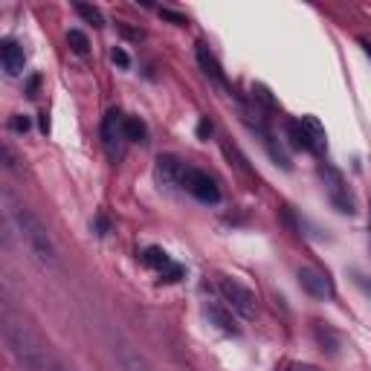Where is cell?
<instances>
[{
	"instance_id": "cell-1",
	"label": "cell",
	"mask_w": 371,
	"mask_h": 371,
	"mask_svg": "<svg viewBox=\"0 0 371 371\" xmlns=\"http://www.w3.org/2000/svg\"><path fill=\"white\" fill-rule=\"evenodd\" d=\"M6 345L9 351L15 354V360L29 368V371H46L50 368V357H46L44 345L38 342V337L29 331V325L24 319H15V316H6Z\"/></svg>"
},
{
	"instance_id": "cell-2",
	"label": "cell",
	"mask_w": 371,
	"mask_h": 371,
	"mask_svg": "<svg viewBox=\"0 0 371 371\" xmlns=\"http://www.w3.org/2000/svg\"><path fill=\"white\" fill-rule=\"evenodd\" d=\"M6 200H9V198H6ZM9 218H12L15 229L21 232V238L29 244L32 255H35L41 264H46V267H56V247H53L50 235H46V229L41 226V220H38L24 203H12V200H9Z\"/></svg>"
},
{
	"instance_id": "cell-3",
	"label": "cell",
	"mask_w": 371,
	"mask_h": 371,
	"mask_svg": "<svg viewBox=\"0 0 371 371\" xmlns=\"http://www.w3.org/2000/svg\"><path fill=\"white\" fill-rule=\"evenodd\" d=\"M218 288H220L226 305L235 310V313H241L244 319H253V316H255V293H253L250 288H244L241 282H235V278H220Z\"/></svg>"
},
{
	"instance_id": "cell-4",
	"label": "cell",
	"mask_w": 371,
	"mask_h": 371,
	"mask_svg": "<svg viewBox=\"0 0 371 371\" xmlns=\"http://www.w3.org/2000/svg\"><path fill=\"white\" fill-rule=\"evenodd\" d=\"M183 189L189 192L195 200H200V203H218L220 200V189H218V183L206 174V171H200V168H186V174H183Z\"/></svg>"
},
{
	"instance_id": "cell-5",
	"label": "cell",
	"mask_w": 371,
	"mask_h": 371,
	"mask_svg": "<svg viewBox=\"0 0 371 371\" xmlns=\"http://www.w3.org/2000/svg\"><path fill=\"white\" fill-rule=\"evenodd\" d=\"M322 180H325V189H328L331 203L342 212V215H354V198L348 195V186L342 180V174L331 166H322Z\"/></svg>"
},
{
	"instance_id": "cell-6",
	"label": "cell",
	"mask_w": 371,
	"mask_h": 371,
	"mask_svg": "<svg viewBox=\"0 0 371 371\" xmlns=\"http://www.w3.org/2000/svg\"><path fill=\"white\" fill-rule=\"evenodd\" d=\"M102 139H105V148L111 157H119L122 154V146L128 143L125 139V113L119 108H111L105 122H102Z\"/></svg>"
},
{
	"instance_id": "cell-7",
	"label": "cell",
	"mask_w": 371,
	"mask_h": 371,
	"mask_svg": "<svg viewBox=\"0 0 371 371\" xmlns=\"http://www.w3.org/2000/svg\"><path fill=\"white\" fill-rule=\"evenodd\" d=\"M186 163H180L174 154H163L157 157V166H154V177L160 186H168V189H183V174H186Z\"/></svg>"
},
{
	"instance_id": "cell-8",
	"label": "cell",
	"mask_w": 371,
	"mask_h": 371,
	"mask_svg": "<svg viewBox=\"0 0 371 371\" xmlns=\"http://www.w3.org/2000/svg\"><path fill=\"white\" fill-rule=\"evenodd\" d=\"M143 264L151 267V270H157V273L166 278V282H180V275H183V267L174 264V261L168 258V253L160 250V247H146V250H143Z\"/></svg>"
},
{
	"instance_id": "cell-9",
	"label": "cell",
	"mask_w": 371,
	"mask_h": 371,
	"mask_svg": "<svg viewBox=\"0 0 371 371\" xmlns=\"http://www.w3.org/2000/svg\"><path fill=\"white\" fill-rule=\"evenodd\" d=\"M299 285H302V290H308V293L316 296V299H328V296L334 293L328 275L319 273V270H313V267H302V270H299Z\"/></svg>"
},
{
	"instance_id": "cell-10",
	"label": "cell",
	"mask_w": 371,
	"mask_h": 371,
	"mask_svg": "<svg viewBox=\"0 0 371 371\" xmlns=\"http://www.w3.org/2000/svg\"><path fill=\"white\" fill-rule=\"evenodd\" d=\"M0 61H4V70L9 76H21L24 73V64H26V56L21 50V44L6 38L4 44H0Z\"/></svg>"
},
{
	"instance_id": "cell-11",
	"label": "cell",
	"mask_w": 371,
	"mask_h": 371,
	"mask_svg": "<svg viewBox=\"0 0 371 371\" xmlns=\"http://www.w3.org/2000/svg\"><path fill=\"white\" fill-rule=\"evenodd\" d=\"M206 316H209L212 325H218V328H220L223 334H238L235 322H232V308H229L226 302L209 299V302H206Z\"/></svg>"
},
{
	"instance_id": "cell-12",
	"label": "cell",
	"mask_w": 371,
	"mask_h": 371,
	"mask_svg": "<svg viewBox=\"0 0 371 371\" xmlns=\"http://www.w3.org/2000/svg\"><path fill=\"white\" fill-rule=\"evenodd\" d=\"M288 139H290V146L299 148V151H310L313 154V143H310V133L305 128L302 119H290L288 122Z\"/></svg>"
},
{
	"instance_id": "cell-13",
	"label": "cell",
	"mask_w": 371,
	"mask_h": 371,
	"mask_svg": "<svg viewBox=\"0 0 371 371\" xmlns=\"http://www.w3.org/2000/svg\"><path fill=\"white\" fill-rule=\"evenodd\" d=\"M198 61H200V67H203V73L215 81V84H220V87H226V76H223V70H220V64L215 61V56L206 50L203 44H198Z\"/></svg>"
},
{
	"instance_id": "cell-14",
	"label": "cell",
	"mask_w": 371,
	"mask_h": 371,
	"mask_svg": "<svg viewBox=\"0 0 371 371\" xmlns=\"http://www.w3.org/2000/svg\"><path fill=\"white\" fill-rule=\"evenodd\" d=\"M148 128L139 116H125V139L128 143H146Z\"/></svg>"
},
{
	"instance_id": "cell-15",
	"label": "cell",
	"mask_w": 371,
	"mask_h": 371,
	"mask_svg": "<svg viewBox=\"0 0 371 371\" xmlns=\"http://www.w3.org/2000/svg\"><path fill=\"white\" fill-rule=\"evenodd\" d=\"M302 122H305V128H308V133H310L313 154H322V151H325V128L319 125L316 116H302Z\"/></svg>"
},
{
	"instance_id": "cell-16",
	"label": "cell",
	"mask_w": 371,
	"mask_h": 371,
	"mask_svg": "<svg viewBox=\"0 0 371 371\" xmlns=\"http://www.w3.org/2000/svg\"><path fill=\"white\" fill-rule=\"evenodd\" d=\"M67 44H70V50L78 53V56H87V50H90V41H87V35L81 29H70L67 32Z\"/></svg>"
},
{
	"instance_id": "cell-17",
	"label": "cell",
	"mask_w": 371,
	"mask_h": 371,
	"mask_svg": "<svg viewBox=\"0 0 371 371\" xmlns=\"http://www.w3.org/2000/svg\"><path fill=\"white\" fill-rule=\"evenodd\" d=\"M76 12L87 21V24H93V26H105V18H102V12L96 9V6H87V4H76Z\"/></svg>"
},
{
	"instance_id": "cell-18",
	"label": "cell",
	"mask_w": 371,
	"mask_h": 371,
	"mask_svg": "<svg viewBox=\"0 0 371 371\" xmlns=\"http://www.w3.org/2000/svg\"><path fill=\"white\" fill-rule=\"evenodd\" d=\"M111 59H113V64H119V67H131V59H128V53L122 50V46H116V50L111 53Z\"/></svg>"
},
{
	"instance_id": "cell-19",
	"label": "cell",
	"mask_w": 371,
	"mask_h": 371,
	"mask_svg": "<svg viewBox=\"0 0 371 371\" xmlns=\"http://www.w3.org/2000/svg\"><path fill=\"white\" fill-rule=\"evenodd\" d=\"M160 15H163L166 21H171V24H177V26H183V24H186V18H183V15H177V12H171V9H160Z\"/></svg>"
},
{
	"instance_id": "cell-20",
	"label": "cell",
	"mask_w": 371,
	"mask_h": 371,
	"mask_svg": "<svg viewBox=\"0 0 371 371\" xmlns=\"http://www.w3.org/2000/svg\"><path fill=\"white\" fill-rule=\"evenodd\" d=\"M12 128L26 133V131H29V119H26V116H15V119H12Z\"/></svg>"
},
{
	"instance_id": "cell-21",
	"label": "cell",
	"mask_w": 371,
	"mask_h": 371,
	"mask_svg": "<svg viewBox=\"0 0 371 371\" xmlns=\"http://www.w3.org/2000/svg\"><path fill=\"white\" fill-rule=\"evenodd\" d=\"M198 133H200V136H206V133H212V125H209V122L203 119V122L198 125Z\"/></svg>"
},
{
	"instance_id": "cell-22",
	"label": "cell",
	"mask_w": 371,
	"mask_h": 371,
	"mask_svg": "<svg viewBox=\"0 0 371 371\" xmlns=\"http://www.w3.org/2000/svg\"><path fill=\"white\" fill-rule=\"evenodd\" d=\"M293 371H319V368H313V365H296Z\"/></svg>"
},
{
	"instance_id": "cell-23",
	"label": "cell",
	"mask_w": 371,
	"mask_h": 371,
	"mask_svg": "<svg viewBox=\"0 0 371 371\" xmlns=\"http://www.w3.org/2000/svg\"><path fill=\"white\" fill-rule=\"evenodd\" d=\"M362 50H365L368 56H371V44H368V41H362Z\"/></svg>"
},
{
	"instance_id": "cell-24",
	"label": "cell",
	"mask_w": 371,
	"mask_h": 371,
	"mask_svg": "<svg viewBox=\"0 0 371 371\" xmlns=\"http://www.w3.org/2000/svg\"><path fill=\"white\" fill-rule=\"evenodd\" d=\"M368 229H371V218H368Z\"/></svg>"
}]
</instances>
